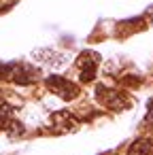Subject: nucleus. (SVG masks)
Returning a JSON list of instances; mask_svg holds the SVG:
<instances>
[{"instance_id": "nucleus-4", "label": "nucleus", "mask_w": 153, "mask_h": 155, "mask_svg": "<svg viewBox=\"0 0 153 155\" xmlns=\"http://www.w3.org/2000/svg\"><path fill=\"white\" fill-rule=\"evenodd\" d=\"M98 64H100V55L91 49L81 51V55L77 58V70H79V79L81 83H91L96 79L98 72Z\"/></svg>"}, {"instance_id": "nucleus-8", "label": "nucleus", "mask_w": 153, "mask_h": 155, "mask_svg": "<svg viewBox=\"0 0 153 155\" xmlns=\"http://www.w3.org/2000/svg\"><path fill=\"white\" fill-rule=\"evenodd\" d=\"M145 121L153 125V100L149 102V110H147V119H145Z\"/></svg>"}, {"instance_id": "nucleus-7", "label": "nucleus", "mask_w": 153, "mask_h": 155, "mask_svg": "<svg viewBox=\"0 0 153 155\" xmlns=\"http://www.w3.org/2000/svg\"><path fill=\"white\" fill-rule=\"evenodd\" d=\"M119 83H121V85H140V83H142V79H140V77L125 74V77H121V79H119Z\"/></svg>"}, {"instance_id": "nucleus-6", "label": "nucleus", "mask_w": 153, "mask_h": 155, "mask_svg": "<svg viewBox=\"0 0 153 155\" xmlns=\"http://www.w3.org/2000/svg\"><path fill=\"white\" fill-rule=\"evenodd\" d=\"M128 155H153V136H140L128 147Z\"/></svg>"}, {"instance_id": "nucleus-2", "label": "nucleus", "mask_w": 153, "mask_h": 155, "mask_svg": "<svg viewBox=\"0 0 153 155\" xmlns=\"http://www.w3.org/2000/svg\"><path fill=\"white\" fill-rule=\"evenodd\" d=\"M96 100H98V104H102L106 110H113V113H121L132 106V98L123 89H115V87H108L102 83L96 87Z\"/></svg>"}, {"instance_id": "nucleus-9", "label": "nucleus", "mask_w": 153, "mask_h": 155, "mask_svg": "<svg viewBox=\"0 0 153 155\" xmlns=\"http://www.w3.org/2000/svg\"><path fill=\"white\" fill-rule=\"evenodd\" d=\"M151 21H153V11H151Z\"/></svg>"}, {"instance_id": "nucleus-5", "label": "nucleus", "mask_w": 153, "mask_h": 155, "mask_svg": "<svg viewBox=\"0 0 153 155\" xmlns=\"http://www.w3.org/2000/svg\"><path fill=\"white\" fill-rule=\"evenodd\" d=\"M79 127V119L70 113V110H58L51 115V130L58 134L64 132H75Z\"/></svg>"}, {"instance_id": "nucleus-1", "label": "nucleus", "mask_w": 153, "mask_h": 155, "mask_svg": "<svg viewBox=\"0 0 153 155\" xmlns=\"http://www.w3.org/2000/svg\"><path fill=\"white\" fill-rule=\"evenodd\" d=\"M38 79H41V70L36 66L22 64V62L0 64V81H9L15 85H32Z\"/></svg>"}, {"instance_id": "nucleus-3", "label": "nucleus", "mask_w": 153, "mask_h": 155, "mask_svg": "<svg viewBox=\"0 0 153 155\" xmlns=\"http://www.w3.org/2000/svg\"><path fill=\"white\" fill-rule=\"evenodd\" d=\"M45 85H47V89H49L51 94H55L58 98H62V100H66V102L75 100V98L81 94V87H79L77 83H72V81H68V79H64V77H60V74L47 77V79H45Z\"/></svg>"}]
</instances>
